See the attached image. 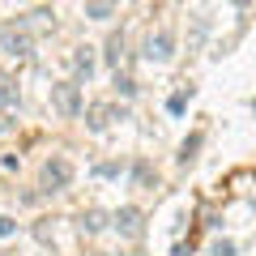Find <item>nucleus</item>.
<instances>
[{
	"mask_svg": "<svg viewBox=\"0 0 256 256\" xmlns=\"http://www.w3.org/2000/svg\"><path fill=\"white\" fill-rule=\"evenodd\" d=\"M0 107H18V90L9 82H0Z\"/></svg>",
	"mask_w": 256,
	"mask_h": 256,
	"instance_id": "nucleus-10",
	"label": "nucleus"
},
{
	"mask_svg": "<svg viewBox=\"0 0 256 256\" xmlns=\"http://www.w3.org/2000/svg\"><path fill=\"white\" fill-rule=\"evenodd\" d=\"M77 226H82L86 235H98L107 222H102V214H98V210H90V214H82V222H77Z\"/></svg>",
	"mask_w": 256,
	"mask_h": 256,
	"instance_id": "nucleus-7",
	"label": "nucleus"
},
{
	"mask_svg": "<svg viewBox=\"0 0 256 256\" xmlns=\"http://www.w3.org/2000/svg\"><path fill=\"white\" fill-rule=\"evenodd\" d=\"M73 184V162L68 158H47L43 162V188L47 192H64Z\"/></svg>",
	"mask_w": 256,
	"mask_h": 256,
	"instance_id": "nucleus-1",
	"label": "nucleus"
},
{
	"mask_svg": "<svg viewBox=\"0 0 256 256\" xmlns=\"http://www.w3.org/2000/svg\"><path fill=\"white\" fill-rule=\"evenodd\" d=\"M73 64H77V73L90 82V73H94V56H90V47H77V56H73Z\"/></svg>",
	"mask_w": 256,
	"mask_h": 256,
	"instance_id": "nucleus-6",
	"label": "nucleus"
},
{
	"mask_svg": "<svg viewBox=\"0 0 256 256\" xmlns=\"http://www.w3.org/2000/svg\"><path fill=\"white\" fill-rule=\"evenodd\" d=\"M0 47H4L9 56H26L30 52V30L22 26V22H18V26H9L4 34H0Z\"/></svg>",
	"mask_w": 256,
	"mask_h": 256,
	"instance_id": "nucleus-4",
	"label": "nucleus"
},
{
	"mask_svg": "<svg viewBox=\"0 0 256 256\" xmlns=\"http://www.w3.org/2000/svg\"><path fill=\"white\" fill-rule=\"evenodd\" d=\"M13 124V120H4V111H0V132H4V128H9Z\"/></svg>",
	"mask_w": 256,
	"mask_h": 256,
	"instance_id": "nucleus-11",
	"label": "nucleus"
},
{
	"mask_svg": "<svg viewBox=\"0 0 256 256\" xmlns=\"http://www.w3.org/2000/svg\"><path fill=\"white\" fill-rule=\"evenodd\" d=\"M116 226L124 230V235H141V214L137 210H120L116 214Z\"/></svg>",
	"mask_w": 256,
	"mask_h": 256,
	"instance_id": "nucleus-5",
	"label": "nucleus"
},
{
	"mask_svg": "<svg viewBox=\"0 0 256 256\" xmlns=\"http://www.w3.org/2000/svg\"><path fill=\"white\" fill-rule=\"evenodd\" d=\"M120 56H124V34H111L107 38V64H116V68H120Z\"/></svg>",
	"mask_w": 256,
	"mask_h": 256,
	"instance_id": "nucleus-8",
	"label": "nucleus"
},
{
	"mask_svg": "<svg viewBox=\"0 0 256 256\" xmlns=\"http://www.w3.org/2000/svg\"><path fill=\"white\" fill-rule=\"evenodd\" d=\"M52 102L60 116H82V90H77V82H60L52 86Z\"/></svg>",
	"mask_w": 256,
	"mask_h": 256,
	"instance_id": "nucleus-2",
	"label": "nucleus"
},
{
	"mask_svg": "<svg viewBox=\"0 0 256 256\" xmlns=\"http://www.w3.org/2000/svg\"><path fill=\"white\" fill-rule=\"evenodd\" d=\"M86 18H94V22H107V18H116V4H86Z\"/></svg>",
	"mask_w": 256,
	"mask_h": 256,
	"instance_id": "nucleus-9",
	"label": "nucleus"
},
{
	"mask_svg": "<svg viewBox=\"0 0 256 256\" xmlns=\"http://www.w3.org/2000/svg\"><path fill=\"white\" fill-rule=\"evenodd\" d=\"M171 52H175V38H171V30H154V34L146 38V60L166 64V60H171Z\"/></svg>",
	"mask_w": 256,
	"mask_h": 256,
	"instance_id": "nucleus-3",
	"label": "nucleus"
}]
</instances>
